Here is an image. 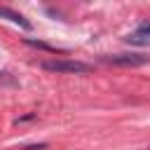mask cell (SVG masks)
I'll return each mask as SVG.
<instances>
[{"label":"cell","instance_id":"cell-1","mask_svg":"<svg viewBox=\"0 0 150 150\" xmlns=\"http://www.w3.org/2000/svg\"><path fill=\"white\" fill-rule=\"evenodd\" d=\"M40 66L45 70H49V73H73V75H80V73H89L91 70L89 63L73 61V59H47Z\"/></svg>","mask_w":150,"mask_h":150},{"label":"cell","instance_id":"cell-2","mask_svg":"<svg viewBox=\"0 0 150 150\" xmlns=\"http://www.w3.org/2000/svg\"><path fill=\"white\" fill-rule=\"evenodd\" d=\"M105 63H112V66H143L150 61V56H143V54H112V56H103Z\"/></svg>","mask_w":150,"mask_h":150},{"label":"cell","instance_id":"cell-4","mask_svg":"<svg viewBox=\"0 0 150 150\" xmlns=\"http://www.w3.org/2000/svg\"><path fill=\"white\" fill-rule=\"evenodd\" d=\"M124 40H127L129 45H141V47H143V45H150V38H148V35H143V33H138V30L129 33Z\"/></svg>","mask_w":150,"mask_h":150},{"label":"cell","instance_id":"cell-6","mask_svg":"<svg viewBox=\"0 0 150 150\" xmlns=\"http://www.w3.org/2000/svg\"><path fill=\"white\" fill-rule=\"evenodd\" d=\"M136 30H138V33H143V35H148V38H150V19H148V21H143V23H141V26H138V28H136Z\"/></svg>","mask_w":150,"mask_h":150},{"label":"cell","instance_id":"cell-7","mask_svg":"<svg viewBox=\"0 0 150 150\" xmlns=\"http://www.w3.org/2000/svg\"><path fill=\"white\" fill-rule=\"evenodd\" d=\"M7 73H0V82H5V84H14V80L12 77H5Z\"/></svg>","mask_w":150,"mask_h":150},{"label":"cell","instance_id":"cell-3","mask_svg":"<svg viewBox=\"0 0 150 150\" xmlns=\"http://www.w3.org/2000/svg\"><path fill=\"white\" fill-rule=\"evenodd\" d=\"M0 19H7V21H12V23L26 28V30L30 28V21H28L23 14H19V12H14L12 7H5V5H0Z\"/></svg>","mask_w":150,"mask_h":150},{"label":"cell","instance_id":"cell-8","mask_svg":"<svg viewBox=\"0 0 150 150\" xmlns=\"http://www.w3.org/2000/svg\"><path fill=\"white\" fill-rule=\"evenodd\" d=\"M28 120H35V112H30V115H23V117H19L16 122H28Z\"/></svg>","mask_w":150,"mask_h":150},{"label":"cell","instance_id":"cell-5","mask_svg":"<svg viewBox=\"0 0 150 150\" xmlns=\"http://www.w3.org/2000/svg\"><path fill=\"white\" fill-rule=\"evenodd\" d=\"M26 45L38 47V49H45V52H56V47H52V45H47V42H40V40H33V38H28V40H26Z\"/></svg>","mask_w":150,"mask_h":150},{"label":"cell","instance_id":"cell-9","mask_svg":"<svg viewBox=\"0 0 150 150\" xmlns=\"http://www.w3.org/2000/svg\"><path fill=\"white\" fill-rule=\"evenodd\" d=\"M148 150H150V145H148Z\"/></svg>","mask_w":150,"mask_h":150}]
</instances>
